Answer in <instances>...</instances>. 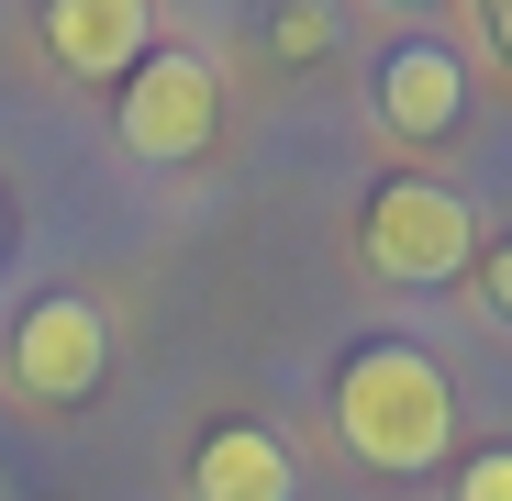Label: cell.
I'll use <instances>...</instances> for the list:
<instances>
[{
  "mask_svg": "<svg viewBox=\"0 0 512 501\" xmlns=\"http://www.w3.org/2000/svg\"><path fill=\"white\" fill-rule=\"evenodd\" d=\"M379 112H390V134H446L457 112H468V67L446 56V45H401L390 67H379Z\"/></svg>",
  "mask_w": 512,
  "mask_h": 501,
  "instance_id": "cell-7",
  "label": "cell"
},
{
  "mask_svg": "<svg viewBox=\"0 0 512 501\" xmlns=\"http://www.w3.org/2000/svg\"><path fill=\"white\" fill-rule=\"evenodd\" d=\"M45 45H56V67H78V78H134V67L156 56V12H145V0H56V12H45Z\"/></svg>",
  "mask_w": 512,
  "mask_h": 501,
  "instance_id": "cell-5",
  "label": "cell"
},
{
  "mask_svg": "<svg viewBox=\"0 0 512 501\" xmlns=\"http://www.w3.org/2000/svg\"><path fill=\"white\" fill-rule=\"evenodd\" d=\"M490 45H501V56H512V0H490Z\"/></svg>",
  "mask_w": 512,
  "mask_h": 501,
  "instance_id": "cell-11",
  "label": "cell"
},
{
  "mask_svg": "<svg viewBox=\"0 0 512 501\" xmlns=\"http://www.w3.org/2000/svg\"><path fill=\"white\" fill-rule=\"evenodd\" d=\"M357 245H368L379 279H457V268H479V223H468V201L446 179H379Z\"/></svg>",
  "mask_w": 512,
  "mask_h": 501,
  "instance_id": "cell-2",
  "label": "cell"
},
{
  "mask_svg": "<svg viewBox=\"0 0 512 501\" xmlns=\"http://www.w3.org/2000/svg\"><path fill=\"white\" fill-rule=\"evenodd\" d=\"M457 501H512V446H479L457 468Z\"/></svg>",
  "mask_w": 512,
  "mask_h": 501,
  "instance_id": "cell-8",
  "label": "cell"
},
{
  "mask_svg": "<svg viewBox=\"0 0 512 501\" xmlns=\"http://www.w3.org/2000/svg\"><path fill=\"white\" fill-rule=\"evenodd\" d=\"M212 123H223V78H212L190 45H156V56L123 78V145H134L145 167L201 156V145H212Z\"/></svg>",
  "mask_w": 512,
  "mask_h": 501,
  "instance_id": "cell-3",
  "label": "cell"
},
{
  "mask_svg": "<svg viewBox=\"0 0 512 501\" xmlns=\"http://www.w3.org/2000/svg\"><path fill=\"white\" fill-rule=\"evenodd\" d=\"M190 501H301L279 424H212L201 457H190Z\"/></svg>",
  "mask_w": 512,
  "mask_h": 501,
  "instance_id": "cell-6",
  "label": "cell"
},
{
  "mask_svg": "<svg viewBox=\"0 0 512 501\" xmlns=\"http://www.w3.org/2000/svg\"><path fill=\"white\" fill-rule=\"evenodd\" d=\"M334 424H346V446L368 468H435L446 435H457V401H446V368L423 346H368L346 357V379H334Z\"/></svg>",
  "mask_w": 512,
  "mask_h": 501,
  "instance_id": "cell-1",
  "label": "cell"
},
{
  "mask_svg": "<svg viewBox=\"0 0 512 501\" xmlns=\"http://www.w3.org/2000/svg\"><path fill=\"white\" fill-rule=\"evenodd\" d=\"M490 312H501V323H512V234H501V245H490Z\"/></svg>",
  "mask_w": 512,
  "mask_h": 501,
  "instance_id": "cell-10",
  "label": "cell"
},
{
  "mask_svg": "<svg viewBox=\"0 0 512 501\" xmlns=\"http://www.w3.org/2000/svg\"><path fill=\"white\" fill-rule=\"evenodd\" d=\"M101 368H112V323L78 301V290H45V301L12 323V379H23L34 401H90Z\"/></svg>",
  "mask_w": 512,
  "mask_h": 501,
  "instance_id": "cell-4",
  "label": "cell"
},
{
  "mask_svg": "<svg viewBox=\"0 0 512 501\" xmlns=\"http://www.w3.org/2000/svg\"><path fill=\"white\" fill-rule=\"evenodd\" d=\"M268 45H279V56H323V45H334V12H279Z\"/></svg>",
  "mask_w": 512,
  "mask_h": 501,
  "instance_id": "cell-9",
  "label": "cell"
}]
</instances>
